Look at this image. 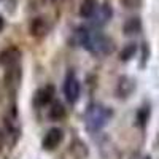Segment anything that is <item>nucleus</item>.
I'll return each instance as SVG.
<instances>
[{"label": "nucleus", "instance_id": "nucleus-1", "mask_svg": "<svg viewBox=\"0 0 159 159\" xmlns=\"http://www.w3.org/2000/svg\"><path fill=\"white\" fill-rule=\"evenodd\" d=\"M75 35L78 43L94 56H108L115 49L113 40L96 27H80L75 30Z\"/></svg>", "mask_w": 159, "mask_h": 159}, {"label": "nucleus", "instance_id": "nucleus-2", "mask_svg": "<svg viewBox=\"0 0 159 159\" xmlns=\"http://www.w3.org/2000/svg\"><path fill=\"white\" fill-rule=\"evenodd\" d=\"M113 111L111 108L105 107L102 103H91L84 111V126L88 132H99L107 126L111 119Z\"/></svg>", "mask_w": 159, "mask_h": 159}, {"label": "nucleus", "instance_id": "nucleus-3", "mask_svg": "<svg viewBox=\"0 0 159 159\" xmlns=\"http://www.w3.org/2000/svg\"><path fill=\"white\" fill-rule=\"evenodd\" d=\"M62 91H64L65 100H67L70 105H75V103L80 100V94H81V84H80V80H78V76H76L73 72H69L67 75H65Z\"/></svg>", "mask_w": 159, "mask_h": 159}, {"label": "nucleus", "instance_id": "nucleus-4", "mask_svg": "<svg viewBox=\"0 0 159 159\" xmlns=\"http://www.w3.org/2000/svg\"><path fill=\"white\" fill-rule=\"evenodd\" d=\"M137 88V83H135V80L129 76V75H121L118 78V83H116V97L118 99H129L132 94H134V91Z\"/></svg>", "mask_w": 159, "mask_h": 159}, {"label": "nucleus", "instance_id": "nucleus-5", "mask_svg": "<svg viewBox=\"0 0 159 159\" xmlns=\"http://www.w3.org/2000/svg\"><path fill=\"white\" fill-rule=\"evenodd\" d=\"M62 140H64V130L59 127H52L45 134L42 140V147L45 151H54L62 143Z\"/></svg>", "mask_w": 159, "mask_h": 159}, {"label": "nucleus", "instance_id": "nucleus-6", "mask_svg": "<svg viewBox=\"0 0 159 159\" xmlns=\"http://www.w3.org/2000/svg\"><path fill=\"white\" fill-rule=\"evenodd\" d=\"M21 56H22V52L18 46H8L0 51V65H3V67L16 65V64H19Z\"/></svg>", "mask_w": 159, "mask_h": 159}, {"label": "nucleus", "instance_id": "nucleus-7", "mask_svg": "<svg viewBox=\"0 0 159 159\" xmlns=\"http://www.w3.org/2000/svg\"><path fill=\"white\" fill-rule=\"evenodd\" d=\"M54 99V86L52 84H46L43 88H40L35 91L34 94V105L35 107H46L49 105Z\"/></svg>", "mask_w": 159, "mask_h": 159}, {"label": "nucleus", "instance_id": "nucleus-8", "mask_svg": "<svg viewBox=\"0 0 159 159\" xmlns=\"http://www.w3.org/2000/svg\"><path fill=\"white\" fill-rule=\"evenodd\" d=\"M21 78H22V72H21V67L16 64V65H11V67H7V72H5V88L10 89V91H15L19 88L21 84Z\"/></svg>", "mask_w": 159, "mask_h": 159}, {"label": "nucleus", "instance_id": "nucleus-9", "mask_svg": "<svg viewBox=\"0 0 159 159\" xmlns=\"http://www.w3.org/2000/svg\"><path fill=\"white\" fill-rule=\"evenodd\" d=\"M111 18H113V10H111V7H110L108 3H103V5L97 7L96 13L92 15L91 19H92V25H94V27H102V25L108 24Z\"/></svg>", "mask_w": 159, "mask_h": 159}, {"label": "nucleus", "instance_id": "nucleus-10", "mask_svg": "<svg viewBox=\"0 0 159 159\" xmlns=\"http://www.w3.org/2000/svg\"><path fill=\"white\" fill-rule=\"evenodd\" d=\"M29 32L34 38H43L48 32H49V24L45 18L42 16H37L30 21V25H29Z\"/></svg>", "mask_w": 159, "mask_h": 159}, {"label": "nucleus", "instance_id": "nucleus-11", "mask_svg": "<svg viewBox=\"0 0 159 159\" xmlns=\"http://www.w3.org/2000/svg\"><path fill=\"white\" fill-rule=\"evenodd\" d=\"M67 116V110H65V105L61 100H52L49 103V110H48V119L51 121H62V119Z\"/></svg>", "mask_w": 159, "mask_h": 159}, {"label": "nucleus", "instance_id": "nucleus-12", "mask_svg": "<svg viewBox=\"0 0 159 159\" xmlns=\"http://www.w3.org/2000/svg\"><path fill=\"white\" fill-rule=\"evenodd\" d=\"M123 32L124 35H139L142 32V19L137 16L129 18L123 25Z\"/></svg>", "mask_w": 159, "mask_h": 159}, {"label": "nucleus", "instance_id": "nucleus-13", "mask_svg": "<svg viewBox=\"0 0 159 159\" xmlns=\"http://www.w3.org/2000/svg\"><path fill=\"white\" fill-rule=\"evenodd\" d=\"M150 116H151V108H150V105L148 103H145V105H142V107L137 110V113H135V124L139 126V127H147V124H148V121H150Z\"/></svg>", "mask_w": 159, "mask_h": 159}, {"label": "nucleus", "instance_id": "nucleus-14", "mask_svg": "<svg viewBox=\"0 0 159 159\" xmlns=\"http://www.w3.org/2000/svg\"><path fill=\"white\" fill-rule=\"evenodd\" d=\"M70 153L76 157V159H86L88 157V147L83 140L80 139H75L72 143H70Z\"/></svg>", "mask_w": 159, "mask_h": 159}, {"label": "nucleus", "instance_id": "nucleus-15", "mask_svg": "<svg viewBox=\"0 0 159 159\" xmlns=\"http://www.w3.org/2000/svg\"><path fill=\"white\" fill-rule=\"evenodd\" d=\"M96 10H97V0H83L81 5H80L78 13H80V16H81V18L91 19L92 15L96 13Z\"/></svg>", "mask_w": 159, "mask_h": 159}, {"label": "nucleus", "instance_id": "nucleus-16", "mask_svg": "<svg viewBox=\"0 0 159 159\" xmlns=\"http://www.w3.org/2000/svg\"><path fill=\"white\" fill-rule=\"evenodd\" d=\"M137 54V43H127L126 46H123V49L119 51V61L121 62H129L132 57Z\"/></svg>", "mask_w": 159, "mask_h": 159}, {"label": "nucleus", "instance_id": "nucleus-17", "mask_svg": "<svg viewBox=\"0 0 159 159\" xmlns=\"http://www.w3.org/2000/svg\"><path fill=\"white\" fill-rule=\"evenodd\" d=\"M148 59H150V45L145 42L142 45V59H140V69H143L145 65L148 64Z\"/></svg>", "mask_w": 159, "mask_h": 159}, {"label": "nucleus", "instance_id": "nucleus-18", "mask_svg": "<svg viewBox=\"0 0 159 159\" xmlns=\"http://www.w3.org/2000/svg\"><path fill=\"white\" fill-rule=\"evenodd\" d=\"M130 159H151V156H150V154H142V153H139V154H134Z\"/></svg>", "mask_w": 159, "mask_h": 159}, {"label": "nucleus", "instance_id": "nucleus-19", "mask_svg": "<svg viewBox=\"0 0 159 159\" xmlns=\"http://www.w3.org/2000/svg\"><path fill=\"white\" fill-rule=\"evenodd\" d=\"M5 29V19H3V16L0 15V32H2Z\"/></svg>", "mask_w": 159, "mask_h": 159}, {"label": "nucleus", "instance_id": "nucleus-20", "mask_svg": "<svg viewBox=\"0 0 159 159\" xmlns=\"http://www.w3.org/2000/svg\"><path fill=\"white\" fill-rule=\"evenodd\" d=\"M2 145H3V130L0 127V148H2Z\"/></svg>", "mask_w": 159, "mask_h": 159}, {"label": "nucleus", "instance_id": "nucleus-21", "mask_svg": "<svg viewBox=\"0 0 159 159\" xmlns=\"http://www.w3.org/2000/svg\"><path fill=\"white\" fill-rule=\"evenodd\" d=\"M51 3H54V5H61V3H64V0H51Z\"/></svg>", "mask_w": 159, "mask_h": 159}, {"label": "nucleus", "instance_id": "nucleus-22", "mask_svg": "<svg viewBox=\"0 0 159 159\" xmlns=\"http://www.w3.org/2000/svg\"><path fill=\"white\" fill-rule=\"evenodd\" d=\"M154 145H156V148L159 150V134H157V137H156V142H154Z\"/></svg>", "mask_w": 159, "mask_h": 159}]
</instances>
